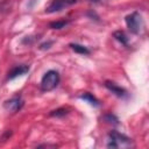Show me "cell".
I'll return each instance as SVG.
<instances>
[{"instance_id":"obj_11","label":"cell","mask_w":149,"mask_h":149,"mask_svg":"<svg viewBox=\"0 0 149 149\" xmlns=\"http://www.w3.org/2000/svg\"><path fill=\"white\" fill-rule=\"evenodd\" d=\"M66 24H68V21H66V20H59V21L51 22V23H50V27H51L52 29H61V28H64Z\"/></svg>"},{"instance_id":"obj_3","label":"cell","mask_w":149,"mask_h":149,"mask_svg":"<svg viewBox=\"0 0 149 149\" xmlns=\"http://www.w3.org/2000/svg\"><path fill=\"white\" fill-rule=\"evenodd\" d=\"M126 24L133 34H140L143 29V19L137 12H133L126 16Z\"/></svg>"},{"instance_id":"obj_5","label":"cell","mask_w":149,"mask_h":149,"mask_svg":"<svg viewBox=\"0 0 149 149\" xmlns=\"http://www.w3.org/2000/svg\"><path fill=\"white\" fill-rule=\"evenodd\" d=\"M23 102H22V99L20 97H13L12 99L7 100L5 102V108L8 111V112H17L21 107H22Z\"/></svg>"},{"instance_id":"obj_6","label":"cell","mask_w":149,"mask_h":149,"mask_svg":"<svg viewBox=\"0 0 149 149\" xmlns=\"http://www.w3.org/2000/svg\"><path fill=\"white\" fill-rule=\"evenodd\" d=\"M105 86H106L112 93H114L115 95H118V97H120V98H123V97L127 95L126 90L122 88L121 86H119L118 84L113 83V81H106V83H105Z\"/></svg>"},{"instance_id":"obj_10","label":"cell","mask_w":149,"mask_h":149,"mask_svg":"<svg viewBox=\"0 0 149 149\" xmlns=\"http://www.w3.org/2000/svg\"><path fill=\"white\" fill-rule=\"evenodd\" d=\"M70 47H71L72 50H74V51L78 52V54H83V55H87V54H90V50H88L86 47L81 45V44L72 43V44H70Z\"/></svg>"},{"instance_id":"obj_9","label":"cell","mask_w":149,"mask_h":149,"mask_svg":"<svg viewBox=\"0 0 149 149\" xmlns=\"http://www.w3.org/2000/svg\"><path fill=\"white\" fill-rule=\"evenodd\" d=\"M114 37H115V40H118L121 44L128 45V37H127V35H126L123 31H121V30L115 31V33H114Z\"/></svg>"},{"instance_id":"obj_4","label":"cell","mask_w":149,"mask_h":149,"mask_svg":"<svg viewBox=\"0 0 149 149\" xmlns=\"http://www.w3.org/2000/svg\"><path fill=\"white\" fill-rule=\"evenodd\" d=\"M77 1L78 0H52L48 5V7L45 8V12L47 13H56V12L62 10L66 6H70V5L76 3Z\"/></svg>"},{"instance_id":"obj_1","label":"cell","mask_w":149,"mask_h":149,"mask_svg":"<svg viewBox=\"0 0 149 149\" xmlns=\"http://www.w3.org/2000/svg\"><path fill=\"white\" fill-rule=\"evenodd\" d=\"M107 147L108 148H130V147H134V143L126 135L120 134L116 130H112L108 134Z\"/></svg>"},{"instance_id":"obj_8","label":"cell","mask_w":149,"mask_h":149,"mask_svg":"<svg viewBox=\"0 0 149 149\" xmlns=\"http://www.w3.org/2000/svg\"><path fill=\"white\" fill-rule=\"evenodd\" d=\"M79 97H80L81 99L86 100L87 102H90V104H91V105H93V106H98V105H99L98 99H97L93 94H91L90 92H84V93H81Z\"/></svg>"},{"instance_id":"obj_12","label":"cell","mask_w":149,"mask_h":149,"mask_svg":"<svg viewBox=\"0 0 149 149\" xmlns=\"http://www.w3.org/2000/svg\"><path fill=\"white\" fill-rule=\"evenodd\" d=\"M68 113V109L66 108H58V109H55L50 113V115L52 116H61V115H65Z\"/></svg>"},{"instance_id":"obj_13","label":"cell","mask_w":149,"mask_h":149,"mask_svg":"<svg viewBox=\"0 0 149 149\" xmlns=\"http://www.w3.org/2000/svg\"><path fill=\"white\" fill-rule=\"evenodd\" d=\"M88 1H91V2H99L100 0H88Z\"/></svg>"},{"instance_id":"obj_7","label":"cell","mask_w":149,"mask_h":149,"mask_svg":"<svg viewBox=\"0 0 149 149\" xmlns=\"http://www.w3.org/2000/svg\"><path fill=\"white\" fill-rule=\"evenodd\" d=\"M28 70H29V68H28L27 65H17V66L13 68V69L9 71L7 78H8V79H13V78H15V77H17V76L24 74Z\"/></svg>"},{"instance_id":"obj_2","label":"cell","mask_w":149,"mask_h":149,"mask_svg":"<svg viewBox=\"0 0 149 149\" xmlns=\"http://www.w3.org/2000/svg\"><path fill=\"white\" fill-rule=\"evenodd\" d=\"M59 83V74L57 71L55 70H50L48 71L43 77H42V80H41V90L44 91V92H48V91H51L54 90Z\"/></svg>"}]
</instances>
